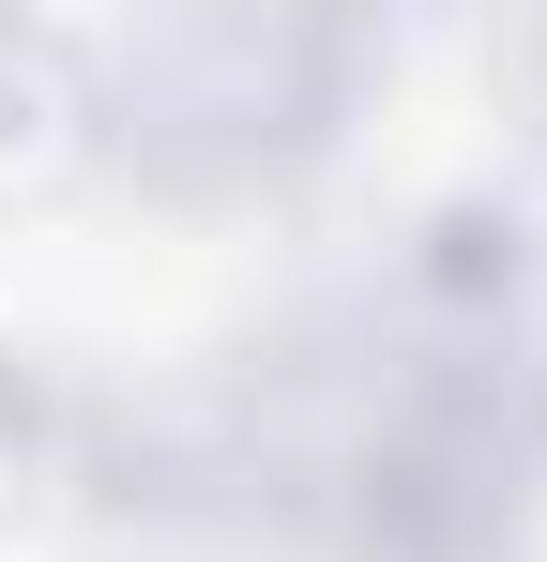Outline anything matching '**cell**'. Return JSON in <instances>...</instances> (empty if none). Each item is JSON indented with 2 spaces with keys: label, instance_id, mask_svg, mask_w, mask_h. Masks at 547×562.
<instances>
[{
  "label": "cell",
  "instance_id": "cell-1",
  "mask_svg": "<svg viewBox=\"0 0 547 562\" xmlns=\"http://www.w3.org/2000/svg\"><path fill=\"white\" fill-rule=\"evenodd\" d=\"M107 153V77L62 15H0V213H46Z\"/></svg>",
  "mask_w": 547,
  "mask_h": 562
},
{
  "label": "cell",
  "instance_id": "cell-2",
  "mask_svg": "<svg viewBox=\"0 0 547 562\" xmlns=\"http://www.w3.org/2000/svg\"><path fill=\"white\" fill-rule=\"evenodd\" d=\"M31 457H46V426H31V366L0 350V532H15V502H31Z\"/></svg>",
  "mask_w": 547,
  "mask_h": 562
}]
</instances>
